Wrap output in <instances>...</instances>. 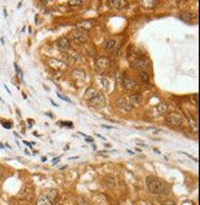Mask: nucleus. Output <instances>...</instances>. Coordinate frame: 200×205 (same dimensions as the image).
I'll use <instances>...</instances> for the list:
<instances>
[{"label": "nucleus", "mask_w": 200, "mask_h": 205, "mask_svg": "<svg viewBox=\"0 0 200 205\" xmlns=\"http://www.w3.org/2000/svg\"><path fill=\"white\" fill-rule=\"evenodd\" d=\"M146 184L151 193H155V194H168L170 193L168 186L158 177H155V176L147 177Z\"/></svg>", "instance_id": "obj_1"}, {"label": "nucleus", "mask_w": 200, "mask_h": 205, "mask_svg": "<svg viewBox=\"0 0 200 205\" xmlns=\"http://www.w3.org/2000/svg\"><path fill=\"white\" fill-rule=\"evenodd\" d=\"M85 97L89 100L90 104L95 108H102L106 106V97L102 92L96 91L95 89H87L86 94H85Z\"/></svg>", "instance_id": "obj_2"}, {"label": "nucleus", "mask_w": 200, "mask_h": 205, "mask_svg": "<svg viewBox=\"0 0 200 205\" xmlns=\"http://www.w3.org/2000/svg\"><path fill=\"white\" fill-rule=\"evenodd\" d=\"M58 198V192L57 189H49L44 193H42L37 200H36V205H53L55 203Z\"/></svg>", "instance_id": "obj_3"}, {"label": "nucleus", "mask_w": 200, "mask_h": 205, "mask_svg": "<svg viewBox=\"0 0 200 205\" xmlns=\"http://www.w3.org/2000/svg\"><path fill=\"white\" fill-rule=\"evenodd\" d=\"M166 122L171 128H181L184 124V118L178 113H170L166 117Z\"/></svg>", "instance_id": "obj_4"}, {"label": "nucleus", "mask_w": 200, "mask_h": 205, "mask_svg": "<svg viewBox=\"0 0 200 205\" xmlns=\"http://www.w3.org/2000/svg\"><path fill=\"white\" fill-rule=\"evenodd\" d=\"M87 38H89V32L82 27H78L71 32V39L75 43H84L87 41Z\"/></svg>", "instance_id": "obj_5"}, {"label": "nucleus", "mask_w": 200, "mask_h": 205, "mask_svg": "<svg viewBox=\"0 0 200 205\" xmlns=\"http://www.w3.org/2000/svg\"><path fill=\"white\" fill-rule=\"evenodd\" d=\"M96 68L100 70L101 73L107 71L110 68V59L108 57H98L96 59Z\"/></svg>", "instance_id": "obj_6"}, {"label": "nucleus", "mask_w": 200, "mask_h": 205, "mask_svg": "<svg viewBox=\"0 0 200 205\" xmlns=\"http://www.w3.org/2000/svg\"><path fill=\"white\" fill-rule=\"evenodd\" d=\"M134 66H135L136 69L141 70V71H146V70L150 68V63H149L145 58H138V59H135V62H134Z\"/></svg>", "instance_id": "obj_7"}, {"label": "nucleus", "mask_w": 200, "mask_h": 205, "mask_svg": "<svg viewBox=\"0 0 200 205\" xmlns=\"http://www.w3.org/2000/svg\"><path fill=\"white\" fill-rule=\"evenodd\" d=\"M117 106L124 112H130L133 109V106L129 103V101L126 98H118L117 100Z\"/></svg>", "instance_id": "obj_8"}, {"label": "nucleus", "mask_w": 200, "mask_h": 205, "mask_svg": "<svg viewBox=\"0 0 200 205\" xmlns=\"http://www.w3.org/2000/svg\"><path fill=\"white\" fill-rule=\"evenodd\" d=\"M140 5L146 10H154L158 5V0H140Z\"/></svg>", "instance_id": "obj_9"}, {"label": "nucleus", "mask_w": 200, "mask_h": 205, "mask_svg": "<svg viewBox=\"0 0 200 205\" xmlns=\"http://www.w3.org/2000/svg\"><path fill=\"white\" fill-rule=\"evenodd\" d=\"M57 46L62 50H68V49H70V41L68 37H60L57 41Z\"/></svg>", "instance_id": "obj_10"}, {"label": "nucleus", "mask_w": 200, "mask_h": 205, "mask_svg": "<svg viewBox=\"0 0 200 205\" xmlns=\"http://www.w3.org/2000/svg\"><path fill=\"white\" fill-rule=\"evenodd\" d=\"M129 103L134 107V106H139L140 103L142 102V97H141V95H139V94H133V95H130L129 96Z\"/></svg>", "instance_id": "obj_11"}, {"label": "nucleus", "mask_w": 200, "mask_h": 205, "mask_svg": "<svg viewBox=\"0 0 200 205\" xmlns=\"http://www.w3.org/2000/svg\"><path fill=\"white\" fill-rule=\"evenodd\" d=\"M108 4L112 6V7H114V9H123V7H125L126 5H128V1H124V0H110V1H108Z\"/></svg>", "instance_id": "obj_12"}, {"label": "nucleus", "mask_w": 200, "mask_h": 205, "mask_svg": "<svg viewBox=\"0 0 200 205\" xmlns=\"http://www.w3.org/2000/svg\"><path fill=\"white\" fill-rule=\"evenodd\" d=\"M123 82H124V87H125L126 90H134V89H136V87H138L136 82H135L134 80L129 79V78H124Z\"/></svg>", "instance_id": "obj_13"}, {"label": "nucleus", "mask_w": 200, "mask_h": 205, "mask_svg": "<svg viewBox=\"0 0 200 205\" xmlns=\"http://www.w3.org/2000/svg\"><path fill=\"white\" fill-rule=\"evenodd\" d=\"M71 75H73V78H74L76 81H80V82H82V81L86 79V75H85V73H84L82 70H74Z\"/></svg>", "instance_id": "obj_14"}, {"label": "nucleus", "mask_w": 200, "mask_h": 205, "mask_svg": "<svg viewBox=\"0 0 200 205\" xmlns=\"http://www.w3.org/2000/svg\"><path fill=\"white\" fill-rule=\"evenodd\" d=\"M198 17V15L197 14H192V12H186V14H182L181 16H179V18H182V20H184V21H187V22H192L194 18H197Z\"/></svg>", "instance_id": "obj_15"}, {"label": "nucleus", "mask_w": 200, "mask_h": 205, "mask_svg": "<svg viewBox=\"0 0 200 205\" xmlns=\"http://www.w3.org/2000/svg\"><path fill=\"white\" fill-rule=\"evenodd\" d=\"M115 44H117V42H115L114 39H107V41L103 43V48L107 49V50H110V49H113V48L115 47Z\"/></svg>", "instance_id": "obj_16"}, {"label": "nucleus", "mask_w": 200, "mask_h": 205, "mask_svg": "<svg viewBox=\"0 0 200 205\" xmlns=\"http://www.w3.org/2000/svg\"><path fill=\"white\" fill-rule=\"evenodd\" d=\"M76 202H78V205H91V202H90L89 198H86L85 195H80V197H78Z\"/></svg>", "instance_id": "obj_17"}, {"label": "nucleus", "mask_w": 200, "mask_h": 205, "mask_svg": "<svg viewBox=\"0 0 200 205\" xmlns=\"http://www.w3.org/2000/svg\"><path fill=\"white\" fill-rule=\"evenodd\" d=\"M156 111H157V114H158V115H162V114H165V113H166V111H167V104H166L165 102L160 103V104L157 106Z\"/></svg>", "instance_id": "obj_18"}, {"label": "nucleus", "mask_w": 200, "mask_h": 205, "mask_svg": "<svg viewBox=\"0 0 200 205\" xmlns=\"http://www.w3.org/2000/svg\"><path fill=\"white\" fill-rule=\"evenodd\" d=\"M68 59L70 60V62H76V59H78V62H80L81 59H80V57H79V54L78 53H75V52H71V53H69V55H68Z\"/></svg>", "instance_id": "obj_19"}, {"label": "nucleus", "mask_w": 200, "mask_h": 205, "mask_svg": "<svg viewBox=\"0 0 200 205\" xmlns=\"http://www.w3.org/2000/svg\"><path fill=\"white\" fill-rule=\"evenodd\" d=\"M139 78H140V80H141L142 82H149V80H150L149 74H147L146 71H140V73H139Z\"/></svg>", "instance_id": "obj_20"}, {"label": "nucleus", "mask_w": 200, "mask_h": 205, "mask_svg": "<svg viewBox=\"0 0 200 205\" xmlns=\"http://www.w3.org/2000/svg\"><path fill=\"white\" fill-rule=\"evenodd\" d=\"M68 4H69L70 6H79V5L84 4V1H82V0H69Z\"/></svg>", "instance_id": "obj_21"}, {"label": "nucleus", "mask_w": 200, "mask_h": 205, "mask_svg": "<svg viewBox=\"0 0 200 205\" xmlns=\"http://www.w3.org/2000/svg\"><path fill=\"white\" fill-rule=\"evenodd\" d=\"M101 82H102V86H103L104 89H108V85H109V82H108V80H107V79H104V78H101Z\"/></svg>", "instance_id": "obj_22"}, {"label": "nucleus", "mask_w": 200, "mask_h": 205, "mask_svg": "<svg viewBox=\"0 0 200 205\" xmlns=\"http://www.w3.org/2000/svg\"><path fill=\"white\" fill-rule=\"evenodd\" d=\"M15 69H16V73H17V75H18V76H20V79L22 80V79H23V76H22V73H21L20 68L17 66V64H15Z\"/></svg>", "instance_id": "obj_23"}, {"label": "nucleus", "mask_w": 200, "mask_h": 205, "mask_svg": "<svg viewBox=\"0 0 200 205\" xmlns=\"http://www.w3.org/2000/svg\"><path fill=\"white\" fill-rule=\"evenodd\" d=\"M189 122H190V124H192V127H193V128H195V129L198 128V123H197L193 118H189Z\"/></svg>", "instance_id": "obj_24"}, {"label": "nucleus", "mask_w": 200, "mask_h": 205, "mask_svg": "<svg viewBox=\"0 0 200 205\" xmlns=\"http://www.w3.org/2000/svg\"><path fill=\"white\" fill-rule=\"evenodd\" d=\"M2 125H4L5 128H11V124H10V123H4V122H2Z\"/></svg>", "instance_id": "obj_25"}, {"label": "nucleus", "mask_w": 200, "mask_h": 205, "mask_svg": "<svg viewBox=\"0 0 200 205\" xmlns=\"http://www.w3.org/2000/svg\"><path fill=\"white\" fill-rule=\"evenodd\" d=\"M162 205H176L173 202H166V203H163Z\"/></svg>", "instance_id": "obj_26"}, {"label": "nucleus", "mask_w": 200, "mask_h": 205, "mask_svg": "<svg viewBox=\"0 0 200 205\" xmlns=\"http://www.w3.org/2000/svg\"><path fill=\"white\" fill-rule=\"evenodd\" d=\"M86 136V135H85ZM86 140H87V143H92L94 140H92V138H89V136H86Z\"/></svg>", "instance_id": "obj_27"}, {"label": "nucleus", "mask_w": 200, "mask_h": 205, "mask_svg": "<svg viewBox=\"0 0 200 205\" xmlns=\"http://www.w3.org/2000/svg\"><path fill=\"white\" fill-rule=\"evenodd\" d=\"M193 98L195 100V103H198V94H195V95L193 96Z\"/></svg>", "instance_id": "obj_28"}, {"label": "nucleus", "mask_w": 200, "mask_h": 205, "mask_svg": "<svg viewBox=\"0 0 200 205\" xmlns=\"http://www.w3.org/2000/svg\"><path fill=\"white\" fill-rule=\"evenodd\" d=\"M53 162H54V163H58V162H59V157H57V159H54V160H53Z\"/></svg>", "instance_id": "obj_29"}, {"label": "nucleus", "mask_w": 200, "mask_h": 205, "mask_svg": "<svg viewBox=\"0 0 200 205\" xmlns=\"http://www.w3.org/2000/svg\"><path fill=\"white\" fill-rule=\"evenodd\" d=\"M1 178H2V175H1V172H0V179H1Z\"/></svg>", "instance_id": "obj_30"}]
</instances>
